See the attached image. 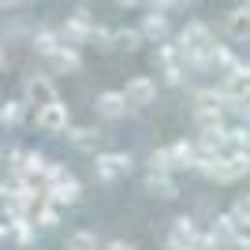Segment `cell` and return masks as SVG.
Listing matches in <instances>:
<instances>
[{"label":"cell","mask_w":250,"mask_h":250,"mask_svg":"<svg viewBox=\"0 0 250 250\" xmlns=\"http://www.w3.org/2000/svg\"><path fill=\"white\" fill-rule=\"evenodd\" d=\"M8 67V52H4V45H0V71Z\"/></svg>","instance_id":"37"},{"label":"cell","mask_w":250,"mask_h":250,"mask_svg":"<svg viewBox=\"0 0 250 250\" xmlns=\"http://www.w3.org/2000/svg\"><path fill=\"white\" fill-rule=\"evenodd\" d=\"M165 83L176 86V90H187V86H190V71L183 67V63H168V67H165Z\"/></svg>","instance_id":"22"},{"label":"cell","mask_w":250,"mask_h":250,"mask_svg":"<svg viewBox=\"0 0 250 250\" xmlns=\"http://www.w3.org/2000/svg\"><path fill=\"white\" fill-rule=\"evenodd\" d=\"M161 49H157V63L161 67H168V63H179V45L176 42H157Z\"/></svg>","instance_id":"27"},{"label":"cell","mask_w":250,"mask_h":250,"mask_svg":"<svg viewBox=\"0 0 250 250\" xmlns=\"http://www.w3.org/2000/svg\"><path fill=\"white\" fill-rule=\"evenodd\" d=\"M34 124L42 127V131H49V135H60V131L71 127V108L60 97H49V101H42L34 108Z\"/></svg>","instance_id":"1"},{"label":"cell","mask_w":250,"mask_h":250,"mask_svg":"<svg viewBox=\"0 0 250 250\" xmlns=\"http://www.w3.org/2000/svg\"><path fill=\"white\" fill-rule=\"evenodd\" d=\"M67 250H101V239H97V231H75L71 239H67Z\"/></svg>","instance_id":"19"},{"label":"cell","mask_w":250,"mask_h":250,"mask_svg":"<svg viewBox=\"0 0 250 250\" xmlns=\"http://www.w3.org/2000/svg\"><path fill=\"white\" fill-rule=\"evenodd\" d=\"M176 45L179 49H213L217 45V34L209 30V22H187L183 30H179V38H176Z\"/></svg>","instance_id":"4"},{"label":"cell","mask_w":250,"mask_h":250,"mask_svg":"<svg viewBox=\"0 0 250 250\" xmlns=\"http://www.w3.org/2000/svg\"><path fill=\"white\" fill-rule=\"evenodd\" d=\"M146 190L149 194H161V198H172V194H176L172 172H153V168H146Z\"/></svg>","instance_id":"16"},{"label":"cell","mask_w":250,"mask_h":250,"mask_svg":"<svg viewBox=\"0 0 250 250\" xmlns=\"http://www.w3.org/2000/svg\"><path fill=\"white\" fill-rule=\"evenodd\" d=\"M45 198H49V202H56V206H75V202L83 198V183H79L75 176H63L60 183H49Z\"/></svg>","instance_id":"8"},{"label":"cell","mask_w":250,"mask_h":250,"mask_svg":"<svg viewBox=\"0 0 250 250\" xmlns=\"http://www.w3.org/2000/svg\"><path fill=\"white\" fill-rule=\"evenodd\" d=\"M104 250H135V247H131V243H127V239H112V243H108V247H104Z\"/></svg>","instance_id":"34"},{"label":"cell","mask_w":250,"mask_h":250,"mask_svg":"<svg viewBox=\"0 0 250 250\" xmlns=\"http://www.w3.org/2000/svg\"><path fill=\"white\" fill-rule=\"evenodd\" d=\"M67 138H71L75 149H86V146H94V142H97V131H94V127H67Z\"/></svg>","instance_id":"23"},{"label":"cell","mask_w":250,"mask_h":250,"mask_svg":"<svg viewBox=\"0 0 250 250\" xmlns=\"http://www.w3.org/2000/svg\"><path fill=\"white\" fill-rule=\"evenodd\" d=\"M168 157H172V168H194L198 165V146L190 142V138H176V142H168Z\"/></svg>","instance_id":"10"},{"label":"cell","mask_w":250,"mask_h":250,"mask_svg":"<svg viewBox=\"0 0 250 250\" xmlns=\"http://www.w3.org/2000/svg\"><path fill=\"white\" fill-rule=\"evenodd\" d=\"M0 161H4V146H0Z\"/></svg>","instance_id":"38"},{"label":"cell","mask_w":250,"mask_h":250,"mask_svg":"<svg viewBox=\"0 0 250 250\" xmlns=\"http://www.w3.org/2000/svg\"><path fill=\"white\" fill-rule=\"evenodd\" d=\"M124 97L131 101V108H146V104H153V97H157V83L149 75H135V79L124 86Z\"/></svg>","instance_id":"6"},{"label":"cell","mask_w":250,"mask_h":250,"mask_svg":"<svg viewBox=\"0 0 250 250\" xmlns=\"http://www.w3.org/2000/svg\"><path fill=\"white\" fill-rule=\"evenodd\" d=\"M228 30H231V38H247V34H250V19H247V11H243V8H235L228 15Z\"/></svg>","instance_id":"26"},{"label":"cell","mask_w":250,"mask_h":250,"mask_svg":"<svg viewBox=\"0 0 250 250\" xmlns=\"http://www.w3.org/2000/svg\"><path fill=\"white\" fill-rule=\"evenodd\" d=\"M172 235H179V239H190V243H194V239L202 235V228L194 224V217H176V220H172Z\"/></svg>","instance_id":"21"},{"label":"cell","mask_w":250,"mask_h":250,"mask_svg":"<svg viewBox=\"0 0 250 250\" xmlns=\"http://www.w3.org/2000/svg\"><path fill=\"white\" fill-rule=\"evenodd\" d=\"M0 190H4V179H0Z\"/></svg>","instance_id":"39"},{"label":"cell","mask_w":250,"mask_h":250,"mask_svg":"<svg viewBox=\"0 0 250 250\" xmlns=\"http://www.w3.org/2000/svg\"><path fill=\"white\" fill-rule=\"evenodd\" d=\"M63 176H71L63 165H45V176H42V179H45V187H49V183H60Z\"/></svg>","instance_id":"29"},{"label":"cell","mask_w":250,"mask_h":250,"mask_svg":"<svg viewBox=\"0 0 250 250\" xmlns=\"http://www.w3.org/2000/svg\"><path fill=\"white\" fill-rule=\"evenodd\" d=\"M235 116H239V124H243V127H250V101H243L239 108H235Z\"/></svg>","instance_id":"33"},{"label":"cell","mask_w":250,"mask_h":250,"mask_svg":"<svg viewBox=\"0 0 250 250\" xmlns=\"http://www.w3.org/2000/svg\"><path fill=\"white\" fill-rule=\"evenodd\" d=\"M116 8H138V4H142V0H112Z\"/></svg>","instance_id":"36"},{"label":"cell","mask_w":250,"mask_h":250,"mask_svg":"<svg viewBox=\"0 0 250 250\" xmlns=\"http://www.w3.org/2000/svg\"><path fill=\"white\" fill-rule=\"evenodd\" d=\"M168 250H198V247H194L190 239H179V235H172V239H168Z\"/></svg>","instance_id":"31"},{"label":"cell","mask_w":250,"mask_h":250,"mask_svg":"<svg viewBox=\"0 0 250 250\" xmlns=\"http://www.w3.org/2000/svg\"><path fill=\"white\" fill-rule=\"evenodd\" d=\"M228 217L235 220V224H239L243 231L250 228V194H243V198H235V202H231V209H228Z\"/></svg>","instance_id":"20"},{"label":"cell","mask_w":250,"mask_h":250,"mask_svg":"<svg viewBox=\"0 0 250 250\" xmlns=\"http://www.w3.org/2000/svg\"><path fill=\"white\" fill-rule=\"evenodd\" d=\"M22 120H26V101H22V97L19 101H4L0 104V124L4 127H19Z\"/></svg>","instance_id":"18"},{"label":"cell","mask_w":250,"mask_h":250,"mask_svg":"<svg viewBox=\"0 0 250 250\" xmlns=\"http://www.w3.org/2000/svg\"><path fill=\"white\" fill-rule=\"evenodd\" d=\"M4 239H11V224H8V220H0V243H4Z\"/></svg>","instance_id":"35"},{"label":"cell","mask_w":250,"mask_h":250,"mask_svg":"<svg viewBox=\"0 0 250 250\" xmlns=\"http://www.w3.org/2000/svg\"><path fill=\"white\" fill-rule=\"evenodd\" d=\"M228 247H231V250H250V235H247V231H239V235H235Z\"/></svg>","instance_id":"32"},{"label":"cell","mask_w":250,"mask_h":250,"mask_svg":"<svg viewBox=\"0 0 250 250\" xmlns=\"http://www.w3.org/2000/svg\"><path fill=\"white\" fill-rule=\"evenodd\" d=\"M209 63H213V71H220V75H228L231 67H235V63H239V56H235V52L228 49V45H213V49H209Z\"/></svg>","instance_id":"17"},{"label":"cell","mask_w":250,"mask_h":250,"mask_svg":"<svg viewBox=\"0 0 250 250\" xmlns=\"http://www.w3.org/2000/svg\"><path fill=\"white\" fill-rule=\"evenodd\" d=\"M138 45H142V34H138V26H120V30H116V49H138Z\"/></svg>","instance_id":"24"},{"label":"cell","mask_w":250,"mask_h":250,"mask_svg":"<svg viewBox=\"0 0 250 250\" xmlns=\"http://www.w3.org/2000/svg\"><path fill=\"white\" fill-rule=\"evenodd\" d=\"M90 30H94V19H90L86 11H75L56 34H60V45H75V49H79V45L90 42Z\"/></svg>","instance_id":"3"},{"label":"cell","mask_w":250,"mask_h":250,"mask_svg":"<svg viewBox=\"0 0 250 250\" xmlns=\"http://www.w3.org/2000/svg\"><path fill=\"white\" fill-rule=\"evenodd\" d=\"M131 157L127 153H120V149H112V153H97L94 157V176L101 179V183H116L120 176H127L131 172Z\"/></svg>","instance_id":"2"},{"label":"cell","mask_w":250,"mask_h":250,"mask_svg":"<svg viewBox=\"0 0 250 250\" xmlns=\"http://www.w3.org/2000/svg\"><path fill=\"white\" fill-rule=\"evenodd\" d=\"M49 67L60 75H75L79 67H83V56H79V49L75 45H60V49L49 56Z\"/></svg>","instance_id":"11"},{"label":"cell","mask_w":250,"mask_h":250,"mask_svg":"<svg viewBox=\"0 0 250 250\" xmlns=\"http://www.w3.org/2000/svg\"><path fill=\"white\" fill-rule=\"evenodd\" d=\"M30 217H34V224H38V228H56V224L63 220V206H56V202L42 198L38 206H34Z\"/></svg>","instance_id":"13"},{"label":"cell","mask_w":250,"mask_h":250,"mask_svg":"<svg viewBox=\"0 0 250 250\" xmlns=\"http://www.w3.org/2000/svg\"><path fill=\"white\" fill-rule=\"evenodd\" d=\"M90 45H97V49H116V30L112 26H97L90 30Z\"/></svg>","instance_id":"25"},{"label":"cell","mask_w":250,"mask_h":250,"mask_svg":"<svg viewBox=\"0 0 250 250\" xmlns=\"http://www.w3.org/2000/svg\"><path fill=\"white\" fill-rule=\"evenodd\" d=\"M206 231H209V235H213V239L220 243V247H228V243L235 239V235H239L243 228H239V224H235V220L228 217V213H224V217H213V220H209V228H206Z\"/></svg>","instance_id":"14"},{"label":"cell","mask_w":250,"mask_h":250,"mask_svg":"<svg viewBox=\"0 0 250 250\" xmlns=\"http://www.w3.org/2000/svg\"><path fill=\"white\" fill-rule=\"evenodd\" d=\"M247 101H250V90H247Z\"/></svg>","instance_id":"40"},{"label":"cell","mask_w":250,"mask_h":250,"mask_svg":"<svg viewBox=\"0 0 250 250\" xmlns=\"http://www.w3.org/2000/svg\"><path fill=\"white\" fill-rule=\"evenodd\" d=\"M94 112L101 116V120H124V116L131 112V101L124 97V90H104V94H97Z\"/></svg>","instance_id":"5"},{"label":"cell","mask_w":250,"mask_h":250,"mask_svg":"<svg viewBox=\"0 0 250 250\" xmlns=\"http://www.w3.org/2000/svg\"><path fill=\"white\" fill-rule=\"evenodd\" d=\"M149 11H172V8H183V4H190V0H146Z\"/></svg>","instance_id":"30"},{"label":"cell","mask_w":250,"mask_h":250,"mask_svg":"<svg viewBox=\"0 0 250 250\" xmlns=\"http://www.w3.org/2000/svg\"><path fill=\"white\" fill-rule=\"evenodd\" d=\"M30 45H34V52H38V56H45V60H49L52 52L60 49V34L49 30V26H38V30L30 34Z\"/></svg>","instance_id":"15"},{"label":"cell","mask_w":250,"mask_h":250,"mask_svg":"<svg viewBox=\"0 0 250 250\" xmlns=\"http://www.w3.org/2000/svg\"><path fill=\"white\" fill-rule=\"evenodd\" d=\"M49 97H56L52 94V79L49 75H42V71H34V75H26L22 79V101L26 104H42V101H49Z\"/></svg>","instance_id":"9"},{"label":"cell","mask_w":250,"mask_h":250,"mask_svg":"<svg viewBox=\"0 0 250 250\" xmlns=\"http://www.w3.org/2000/svg\"><path fill=\"white\" fill-rule=\"evenodd\" d=\"M138 34H142V42H168V34H172V22H168V11H146L142 22H138Z\"/></svg>","instance_id":"7"},{"label":"cell","mask_w":250,"mask_h":250,"mask_svg":"<svg viewBox=\"0 0 250 250\" xmlns=\"http://www.w3.org/2000/svg\"><path fill=\"white\" fill-rule=\"evenodd\" d=\"M149 168H153V172H176V168H172V157H168L165 146L149 153Z\"/></svg>","instance_id":"28"},{"label":"cell","mask_w":250,"mask_h":250,"mask_svg":"<svg viewBox=\"0 0 250 250\" xmlns=\"http://www.w3.org/2000/svg\"><path fill=\"white\" fill-rule=\"evenodd\" d=\"M247 153H250V149H247Z\"/></svg>","instance_id":"41"},{"label":"cell","mask_w":250,"mask_h":250,"mask_svg":"<svg viewBox=\"0 0 250 250\" xmlns=\"http://www.w3.org/2000/svg\"><path fill=\"white\" fill-rule=\"evenodd\" d=\"M11 224V243L15 247H22V250H30L34 243H38V224H34V217H15V220H8Z\"/></svg>","instance_id":"12"}]
</instances>
